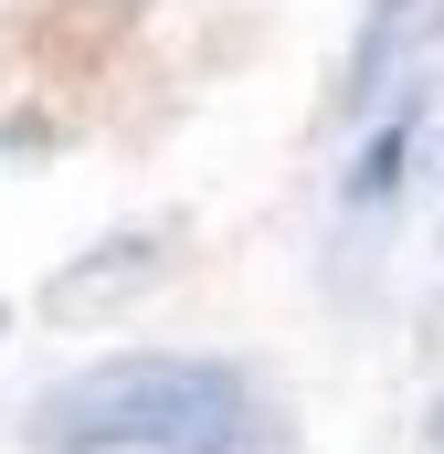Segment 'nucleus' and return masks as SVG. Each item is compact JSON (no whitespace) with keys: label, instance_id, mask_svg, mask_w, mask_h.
<instances>
[{"label":"nucleus","instance_id":"1","mask_svg":"<svg viewBox=\"0 0 444 454\" xmlns=\"http://www.w3.org/2000/svg\"><path fill=\"white\" fill-rule=\"evenodd\" d=\"M32 454H286V412L233 370L191 348H127L75 380H53L21 412Z\"/></svg>","mask_w":444,"mask_h":454}]
</instances>
